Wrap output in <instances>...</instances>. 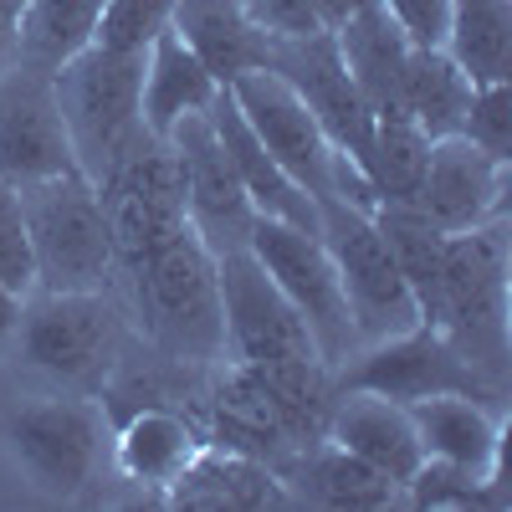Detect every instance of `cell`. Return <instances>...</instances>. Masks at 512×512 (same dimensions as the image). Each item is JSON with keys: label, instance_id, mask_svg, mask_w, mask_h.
Segmentation results:
<instances>
[{"label": "cell", "instance_id": "obj_1", "mask_svg": "<svg viewBox=\"0 0 512 512\" xmlns=\"http://www.w3.org/2000/svg\"><path fill=\"white\" fill-rule=\"evenodd\" d=\"M113 282L123 287L128 313L164 359L200 364V369L226 359L216 251L195 236V226H180L169 241L144 251L134 267H123Z\"/></svg>", "mask_w": 512, "mask_h": 512}, {"label": "cell", "instance_id": "obj_2", "mask_svg": "<svg viewBox=\"0 0 512 512\" xmlns=\"http://www.w3.org/2000/svg\"><path fill=\"white\" fill-rule=\"evenodd\" d=\"M507 216L446 236L441 272V333L482 379L507 390L512 333H507Z\"/></svg>", "mask_w": 512, "mask_h": 512}, {"label": "cell", "instance_id": "obj_3", "mask_svg": "<svg viewBox=\"0 0 512 512\" xmlns=\"http://www.w3.org/2000/svg\"><path fill=\"white\" fill-rule=\"evenodd\" d=\"M36 292H113V236L82 169L21 185Z\"/></svg>", "mask_w": 512, "mask_h": 512}, {"label": "cell", "instance_id": "obj_4", "mask_svg": "<svg viewBox=\"0 0 512 512\" xmlns=\"http://www.w3.org/2000/svg\"><path fill=\"white\" fill-rule=\"evenodd\" d=\"M139 88H144V57L134 52L82 47L72 62L52 72V98L67 128V144L88 180H103L108 164L144 134Z\"/></svg>", "mask_w": 512, "mask_h": 512}, {"label": "cell", "instance_id": "obj_5", "mask_svg": "<svg viewBox=\"0 0 512 512\" xmlns=\"http://www.w3.org/2000/svg\"><path fill=\"white\" fill-rule=\"evenodd\" d=\"M11 344L57 390H98L118 364L123 318L108 292H31Z\"/></svg>", "mask_w": 512, "mask_h": 512}, {"label": "cell", "instance_id": "obj_6", "mask_svg": "<svg viewBox=\"0 0 512 512\" xmlns=\"http://www.w3.org/2000/svg\"><path fill=\"white\" fill-rule=\"evenodd\" d=\"M93 190L113 236V277L134 267L159 241H169L180 226H190L180 154L169 139H154L149 128L108 164L103 180H93Z\"/></svg>", "mask_w": 512, "mask_h": 512}, {"label": "cell", "instance_id": "obj_7", "mask_svg": "<svg viewBox=\"0 0 512 512\" xmlns=\"http://www.w3.org/2000/svg\"><path fill=\"white\" fill-rule=\"evenodd\" d=\"M318 236L333 256V272H338V287H344L359 344L395 338L420 323V308L400 277V262L369 210L349 200H318Z\"/></svg>", "mask_w": 512, "mask_h": 512}, {"label": "cell", "instance_id": "obj_8", "mask_svg": "<svg viewBox=\"0 0 512 512\" xmlns=\"http://www.w3.org/2000/svg\"><path fill=\"white\" fill-rule=\"evenodd\" d=\"M338 390H369L384 400H431V395H472L492 410H507V390H497L492 379H482L472 364H466L441 328H405L395 338H374V344H359L344 364H333V395Z\"/></svg>", "mask_w": 512, "mask_h": 512}, {"label": "cell", "instance_id": "obj_9", "mask_svg": "<svg viewBox=\"0 0 512 512\" xmlns=\"http://www.w3.org/2000/svg\"><path fill=\"white\" fill-rule=\"evenodd\" d=\"M246 251L267 267V277L282 287V297L297 308V318L308 323L318 359L328 369L344 364L359 349V333H354V318H349L344 287H338V272H333V256H328L323 236L303 231V226H287V221H272V216H256Z\"/></svg>", "mask_w": 512, "mask_h": 512}, {"label": "cell", "instance_id": "obj_10", "mask_svg": "<svg viewBox=\"0 0 512 512\" xmlns=\"http://www.w3.org/2000/svg\"><path fill=\"white\" fill-rule=\"evenodd\" d=\"M103 436H108V410L82 400L77 390L41 395L6 420L11 456L47 497H77L93 482Z\"/></svg>", "mask_w": 512, "mask_h": 512}, {"label": "cell", "instance_id": "obj_11", "mask_svg": "<svg viewBox=\"0 0 512 512\" xmlns=\"http://www.w3.org/2000/svg\"><path fill=\"white\" fill-rule=\"evenodd\" d=\"M272 72L308 103L318 128L328 134L333 154H344L359 175L369 180V154H374V113L359 93L354 72L344 67L338 36L323 26L313 36H282L272 41Z\"/></svg>", "mask_w": 512, "mask_h": 512}, {"label": "cell", "instance_id": "obj_12", "mask_svg": "<svg viewBox=\"0 0 512 512\" xmlns=\"http://www.w3.org/2000/svg\"><path fill=\"white\" fill-rule=\"evenodd\" d=\"M226 93L292 185H303L313 200H338V159L344 154H333V144L318 128V118L308 113V103L297 98L272 67L231 77Z\"/></svg>", "mask_w": 512, "mask_h": 512}, {"label": "cell", "instance_id": "obj_13", "mask_svg": "<svg viewBox=\"0 0 512 512\" xmlns=\"http://www.w3.org/2000/svg\"><path fill=\"white\" fill-rule=\"evenodd\" d=\"M216 277H221V313H226V359L251 369L318 359L308 323L297 318V308L246 246L216 256Z\"/></svg>", "mask_w": 512, "mask_h": 512}, {"label": "cell", "instance_id": "obj_14", "mask_svg": "<svg viewBox=\"0 0 512 512\" xmlns=\"http://www.w3.org/2000/svg\"><path fill=\"white\" fill-rule=\"evenodd\" d=\"M169 144H175L180 154V169H185V216L195 226V236L226 256V251H241L246 236H251V195L236 175L231 154L221 149L216 128H210L205 113H190L175 123V134H169Z\"/></svg>", "mask_w": 512, "mask_h": 512}, {"label": "cell", "instance_id": "obj_15", "mask_svg": "<svg viewBox=\"0 0 512 512\" xmlns=\"http://www.w3.org/2000/svg\"><path fill=\"white\" fill-rule=\"evenodd\" d=\"M210 369H216V379H210V390H205V425H200L205 446L267 461L272 472H282V466L308 446L297 436V425L287 420V410L272 400V390L246 364L221 359Z\"/></svg>", "mask_w": 512, "mask_h": 512}, {"label": "cell", "instance_id": "obj_16", "mask_svg": "<svg viewBox=\"0 0 512 512\" xmlns=\"http://www.w3.org/2000/svg\"><path fill=\"white\" fill-rule=\"evenodd\" d=\"M67 169H77V159L52 98V77L11 67L0 77V180L21 190Z\"/></svg>", "mask_w": 512, "mask_h": 512}, {"label": "cell", "instance_id": "obj_17", "mask_svg": "<svg viewBox=\"0 0 512 512\" xmlns=\"http://www.w3.org/2000/svg\"><path fill=\"white\" fill-rule=\"evenodd\" d=\"M502 195H507V164L487 159L477 144L451 134V139H431L425 175H420V190L410 205L436 231L456 236V231H472V226L502 216Z\"/></svg>", "mask_w": 512, "mask_h": 512}, {"label": "cell", "instance_id": "obj_18", "mask_svg": "<svg viewBox=\"0 0 512 512\" xmlns=\"http://www.w3.org/2000/svg\"><path fill=\"white\" fill-rule=\"evenodd\" d=\"M323 436L333 446L354 451L359 461H369L374 472H384L400 487L415 477V466L425 461L420 436H415V420H410V405L369 395V390H338Z\"/></svg>", "mask_w": 512, "mask_h": 512}, {"label": "cell", "instance_id": "obj_19", "mask_svg": "<svg viewBox=\"0 0 512 512\" xmlns=\"http://www.w3.org/2000/svg\"><path fill=\"white\" fill-rule=\"evenodd\" d=\"M205 118H210V128H216L221 149L231 154V164H236V175H241V185H246V195H251L256 216H272V221H287V226L318 231V200H313L303 185H292V180L282 175V164L262 149V139L251 134V123H246L241 108L231 103L226 82L216 88V98H210Z\"/></svg>", "mask_w": 512, "mask_h": 512}, {"label": "cell", "instance_id": "obj_20", "mask_svg": "<svg viewBox=\"0 0 512 512\" xmlns=\"http://www.w3.org/2000/svg\"><path fill=\"white\" fill-rule=\"evenodd\" d=\"M169 31L200 57V67L216 82H231V77L256 72V67H272V36L256 26L236 0H175Z\"/></svg>", "mask_w": 512, "mask_h": 512}, {"label": "cell", "instance_id": "obj_21", "mask_svg": "<svg viewBox=\"0 0 512 512\" xmlns=\"http://www.w3.org/2000/svg\"><path fill=\"white\" fill-rule=\"evenodd\" d=\"M420 451L466 466L477 477L497 482V461H502V410L472 400V395H431L410 405Z\"/></svg>", "mask_w": 512, "mask_h": 512}, {"label": "cell", "instance_id": "obj_22", "mask_svg": "<svg viewBox=\"0 0 512 512\" xmlns=\"http://www.w3.org/2000/svg\"><path fill=\"white\" fill-rule=\"evenodd\" d=\"M287 492L297 502H318V507H349V512H379L400 502V482H390L384 472H374L369 461H359L354 451L333 446L328 436L297 451L282 472Z\"/></svg>", "mask_w": 512, "mask_h": 512}, {"label": "cell", "instance_id": "obj_23", "mask_svg": "<svg viewBox=\"0 0 512 512\" xmlns=\"http://www.w3.org/2000/svg\"><path fill=\"white\" fill-rule=\"evenodd\" d=\"M175 507H210V512H251V507H287L292 492L267 461H251L221 446H200V456L185 466L169 487Z\"/></svg>", "mask_w": 512, "mask_h": 512}, {"label": "cell", "instance_id": "obj_24", "mask_svg": "<svg viewBox=\"0 0 512 512\" xmlns=\"http://www.w3.org/2000/svg\"><path fill=\"white\" fill-rule=\"evenodd\" d=\"M200 446L205 431L190 415L149 400L118 425V472L144 487H175V477L200 456Z\"/></svg>", "mask_w": 512, "mask_h": 512}, {"label": "cell", "instance_id": "obj_25", "mask_svg": "<svg viewBox=\"0 0 512 512\" xmlns=\"http://www.w3.org/2000/svg\"><path fill=\"white\" fill-rule=\"evenodd\" d=\"M221 82L200 67V57L175 31H159L144 52V88H139V118L154 139H169L175 123L190 113H205Z\"/></svg>", "mask_w": 512, "mask_h": 512}, {"label": "cell", "instance_id": "obj_26", "mask_svg": "<svg viewBox=\"0 0 512 512\" xmlns=\"http://www.w3.org/2000/svg\"><path fill=\"white\" fill-rule=\"evenodd\" d=\"M338 36V52H344V67L354 72L359 93L369 103V113H395L400 108V72L410 57V41L405 31L384 16V6H364L359 16H349L344 26H333Z\"/></svg>", "mask_w": 512, "mask_h": 512}, {"label": "cell", "instance_id": "obj_27", "mask_svg": "<svg viewBox=\"0 0 512 512\" xmlns=\"http://www.w3.org/2000/svg\"><path fill=\"white\" fill-rule=\"evenodd\" d=\"M374 226L390 241L400 277L420 308V323L436 328L441 323V272H446V231H436L431 221L420 216L415 205H395V200H379L374 210Z\"/></svg>", "mask_w": 512, "mask_h": 512}, {"label": "cell", "instance_id": "obj_28", "mask_svg": "<svg viewBox=\"0 0 512 512\" xmlns=\"http://www.w3.org/2000/svg\"><path fill=\"white\" fill-rule=\"evenodd\" d=\"M466 103H472V77H466L446 47H410L405 72H400V113L415 118L425 139H451Z\"/></svg>", "mask_w": 512, "mask_h": 512}, {"label": "cell", "instance_id": "obj_29", "mask_svg": "<svg viewBox=\"0 0 512 512\" xmlns=\"http://www.w3.org/2000/svg\"><path fill=\"white\" fill-rule=\"evenodd\" d=\"M441 47L472 88L512 82V0H451Z\"/></svg>", "mask_w": 512, "mask_h": 512}, {"label": "cell", "instance_id": "obj_30", "mask_svg": "<svg viewBox=\"0 0 512 512\" xmlns=\"http://www.w3.org/2000/svg\"><path fill=\"white\" fill-rule=\"evenodd\" d=\"M103 6H108V0H26L21 41H16V67L52 77L82 47H93V31H98Z\"/></svg>", "mask_w": 512, "mask_h": 512}, {"label": "cell", "instance_id": "obj_31", "mask_svg": "<svg viewBox=\"0 0 512 512\" xmlns=\"http://www.w3.org/2000/svg\"><path fill=\"white\" fill-rule=\"evenodd\" d=\"M425 154H431V139L415 128L410 113H379L374 118V154H369V185H374V205L395 200L410 205L425 175Z\"/></svg>", "mask_w": 512, "mask_h": 512}, {"label": "cell", "instance_id": "obj_32", "mask_svg": "<svg viewBox=\"0 0 512 512\" xmlns=\"http://www.w3.org/2000/svg\"><path fill=\"white\" fill-rule=\"evenodd\" d=\"M400 502L431 507V512H472V507H502V492L492 487V477H477L466 466L425 456L415 466V477L400 487Z\"/></svg>", "mask_w": 512, "mask_h": 512}, {"label": "cell", "instance_id": "obj_33", "mask_svg": "<svg viewBox=\"0 0 512 512\" xmlns=\"http://www.w3.org/2000/svg\"><path fill=\"white\" fill-rule=\"evenodd\" d=\"M169 21H175V0H108L93 31V47L144 57L154 47V36L169 31Z\"/></svg>", "mask_w": 512, "mask_h": 512}, {"label": "cell", "instance_id": "obj_34", "mask_svg": "<svg viewBox=\"0 0 512 512\" xmlns=\"http://www.w3.org/2000/svg\"><path fill=\"white\" fill-rule=\"evenodd\" d=\"M456 134L466 144H477L487 159H512V82H482L472 88V103H466V118Z\"/></svg>", "mask_w": 512, "mask_h": 512}, {"label": "cell", "instance_id": "obj_35", "mask_svg": "<svg viewBox=\"0 0 512 512\" xmlns=\"http://www.w3.org/2000/svg\"><path fill=\"white\" fill-rule=\"evenodd\" d=\"M0 282L16 287L21 297L36 292V267H31V236L21 216V190L0 180Z\"/></svg>", "mask_w": 512, "mask_h": 512}, {"label": "cell", "instance_id": "obj_36", "mask_svg": "<svg viewBox=\"0 0 512 512\" xmlns=\"http://www.w3.org/2000/svg\"><path fill=\"white\" fill-rule=\"evenodd\" d=\"M236 6H241V11H246L256 26H262L272 41L323 31V16H318L313 0H236Z\"/></svg>", "mask_w": 512, "mask_h": 512}, {"label": "cell", "instance_id": "obj_37", "mask_svg": "<svg viewBox=\"0 0 512 512\" xmlns=\"http://www.w3.org/2000/svg\"><path fill=\"white\" fill-rule=\"evenodd\" d=\"M384 16H390L410 47H441L446 41V16H451V0H379Z\"/></svg>", "mask_w": 512, "mask_h": 512}, {"label": "cell", "instance_id": "obj_38", "mask_svg": "<svg viewBox=\"0 0 512 512\" xmlns=\"http://www.w3.org/2000/svg\"><path fill=\"white\" fill-rule=\"evenodd\" d=\"M21 11L26 0H0V77L16 67V41H21Z\"/></svg>", "mask_w": 512, "mask_h": 512}, {"label": "cell", "instance_id": "obj_39", "mask_svg": "<svg viewBox=\"0 0 512 512\" xmlns=\"http://www.w3.org/2000/svg\"><path fill=\"white\" fill-rule=\"evenodd\" d=\"M21 308H26V297L16 292V287H6L0 282V349L16 338V323H21Z\"/></svg>", "mask_w": 512, "mask_h": 512}, {"label": "cell", "instance_id": "obj_40", "mask_svg": "<svg viewBox=\"0 0 512 512\" xmlns=\"http://www.w3.org/2000/svg\"><path fill=\"white\" fill-rule=\"evenodd\" d=\"M318 6V16H323V26L333 31V26H344L349 16H359L364 6H374V0H313Z\"/></svg>", "mask_w": 512, "mask_h": 512}]
</instances>
